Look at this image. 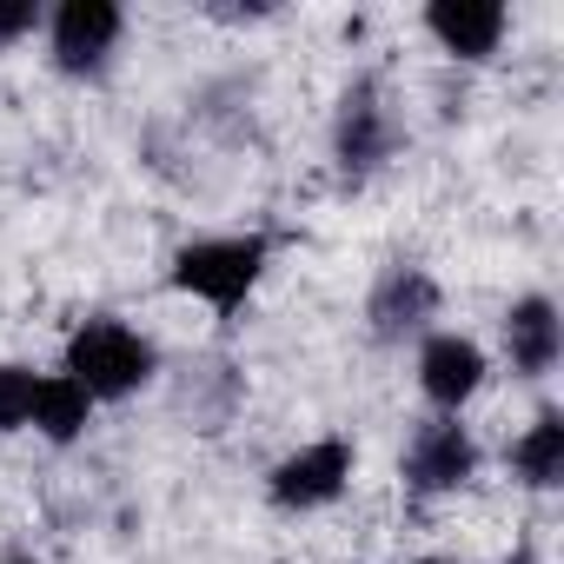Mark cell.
<instances>
[{"mask_svg":"<svg viewBox=\"0 0 564 564\" xmlns=\"http://www.w3.org/2000/svg\"><path fill=\"white\" fill-rule=\"evenodd\" d=\"M405 491L412 498H445V491H458V485H471V471H478V438H471V425H458V419H425L419 432H412V445H405Z\"/></svg>","mask_w":564,"mask_h":564,"instance_id":"cell-5","label":"cell"},{"mask_svg":"<svg viewBox=\"0 0 564 564\" xmlns=\"http://www.w3.org/2000/svg\"><path fill=\"white\" fill-rule=\"evenodd\" d=\"M505 28H511V14L498 8V0H432L425 8V34L452 61H491Z\"/></svg>","mask_w":564,"mask_h":564,"instance_id":"cell-9","label":"cell"},{"mask_svg":"<svg viewBox=\"0 0 564 564\" xmlns=\"http://www.w3.org/2000/svg\"><path fill=\"white\" fill-rule=\"evenodd\" d=\"M498 333H505V359H511V372H524V379H544V372L557 366V352H564V319H557V306H551L544 293L511 300Z\"/></svg>","mask_w":564,"mask_h":564,"instance_id":"cell-10","label":"cell"},{"mask_svg":"<svg viewBox=\"0 0 564 564\" xmlns=\"http://www.w3.org/2000/svg\"><path fill=\"white\" fill-rule=\"evenodd\" d=\"M0 564H34V557H0Z\"/></svg>","mask_w":564,"mask_h":564,"instance_id":"cell-16","label":"cell"},{"mask_svg":"<svg viewBox=\"0 0 564 564\" xmlns=\"http://www.w3.org/2000/svg\"><path fill=\"white\" fill-rule=\"evenodd\" d=\"M28 425H34L47 445H74V438H87V425H94V399H87L67 372H41Z\"/></svg>","mask_w":564,"mask_h":564,"instance_id":"cell-11","label":"cell"},{"mask_svg":"<svg viewBox=\"0 0 564 564\" xmlns=\"http://www.w3.org/2000/svg\"><path fill=\"white\" fill-rule=\"evenodd\" d=\"M366 319H372V333L392 346V339H412V333H425L432 319H438V279L425 272V265H386L379 272V286H372V300H366Z\"/></svg>","mask_w":564,"mask_h":564,"instance_id":"cell-7","label":"cell"},{"mask_svg":"<svg viewBox=\"0 0 564 564\" xmlns=\"http://www.w3.org/2000/svg\"><path fill=\"white\" fill-rule=\"evenodd\" d=\"M505 564H538V557H531V551H511V557H505Z\"/></svg>","mask_w":564,"mask_h":564,"instance_id":"cell-15","label":"cell"},{"mask_svg":"<svg viewBox=\"0 0 564 564\" xmlns=\"http://www.w3.org/2000/svg\"><path fill=\"white\" fill-rule=\"evenodd\" d=\"M265 259H272V239L265 232H219V239L180 246L166 279H173V293H186V300L213 306L219 319H232L252 300V286L265 279Z\"/></svg>","mask_w":564,"mask_h":564,"instance_id":"cell-2","label":"cell"},{"mask_svg":"<svg viewBox=\"0 0 564 564\" xmlns=\"http://www.w3.org/2000/svg\"><path fill=\"white\" fill-rule=\"evenodd\" d=\"M34 386H41V372H28V366H0V438H8V432H28Z\"/></svg>","mask_w":564,"mask_h":564,"instance_id":"cell-13","label":"cell"},{"mask_svg":"<svg viewBox=\"0 0 564 564\" xmlns=\"http://www.w3.org/2000/svg\"><path fill=\"white\" fill-rule=\"evenodd\" d=\"M412 564H445V557H412Z\"/></svg>","mask_w":564,"mask_h":564,"instance_id":"cell-17","label":"cell"},{"mask_svg":"<svg viewBox=\"0 0 564 564\" xmlns=\"http://www.w3.org/2000/svg\"><path fill=\"white\" fill-rule=\"evenodd\" d=\"M511 478L531 491H557L564 485V419L538 412L518 438H511Z\"/></svg>","mask_w":564,"mask_h":564,"instance_id":"cell-12","label":"cell"},{"mask_svg":"<svg viewBox=\"0 0 564 564\" xmlns=\"http://www.w3.org/2000/svg\"><path fill=\"white\" fill-rule=\"evenodd\" d=\"M478 386H485V346H478V339H465V333H432V339L419 346V392H425L445 419H458V405H471Z\"/></svg>","mask_w":564,"mask_h":564,"instance_id":"cell-8","label":"cell"},{"mask_svg":"<svg viewBox=\"0 0 564 564\" xmlns=\"http://www.w3.org/2000/svg\"><path fill=\"white\" fill-rule=\"evenodd\" d=\"M34 28H41V8H34V0H0V47L28 41Z\"/></svg>","mask_w":564,"mask_h":564,"instance_id":"cell-14","label":"cell"},{"mask_svg":"<svg viewBox=\"0 0 564 564\" xmlns=\"http://www.w3.org/2000/svg\"><path fill=\"white\" fill-rule=\"evenodd\" d=\"M352 465H359L352 438H313V445L286 452V458L265 471V498L279 511H326L352 485Z\"/></svg>","mask_w":564,"mask_h":564,"instance_id":"cell-3","label":"cell"},{"mask_svg":"<svg viewBox=\"0 0 564 564\" xmlns=\"http://www.w3.org/2000/svg\"><path fill=\"white\" fill-rule=\"evenodd\" d=\"M120 34H127V14L113 0H67L47 21V47H54L61 74H100L107 54L120 47Z\"/></svg>","mask_w":564,"mask_h":564,"instance_id":"cell-6","label":"cell"},{"mask_svg":"<svg viewBox=\"0 0 564 564\" xmlns=\"http://www.w3.org/2000/svg\"><path fill=\"white\" fill-rule=\"evenodd\" d=\"M94 405H113V399H133L140 386H153L160 372V352L140 326L113 319V313H94L67 333V366H61Z\"/></svg>","mask_w":564,"mask_h":564,"instance_id":"cell-1","label":"cell"},{"mask_svg":"<svg viewBox=\"0 0 564 564\" xmlns=\"http://www.w3.org/2000/svg\"><path fill=\"white\" fill-rule=\"evenodd\" d=\"M399 147V127H392V107L379 94V80H352L346 100H339V120H333V160L346 180H372Z\"/></svg>","mask_w":564,"mask_h":564,"instance_id":"cell-4","label":"cell"}]
</instances>
